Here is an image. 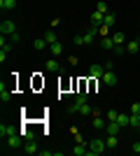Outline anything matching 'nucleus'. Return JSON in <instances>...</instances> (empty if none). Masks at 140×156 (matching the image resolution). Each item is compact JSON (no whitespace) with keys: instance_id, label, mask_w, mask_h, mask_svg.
Segmentation results:
<instances>
[{"instance_id":"1","label":"nucleus","mask_w":140,"mask_h":156,"mask_svg":"<svg viewBox=\"0 0 140 156\" xmlns=\"http://www.w3.org/2000/svg\"><path fill=\"white\" fill-rule=\"evenodd\" d=\"M105 147L107 144L100 140V137H96V140H91L89 142V151H87V156H98V154H103L105 151Z\"/></svg>"},{"instance_id":"2","label":"nucleus","mask_w":140,"mask_h":156,"mask_svg":"<svg viewBox=\"0 0 140 156\" xmlns=\"http://www.w3.org/2000/svg\"><path fill=\"white\" fill-rule=\"evenodd\" d=\"M5 147H7V149H19V147H23V137H21V133H14V135L5 137Z\"/></svg>"},{"instance_id":"3","label":"nucleus","mask_w":140,"mask_h":156,"mask_svg":"<svg viewBox=\"0 0 140 156\" xmlns=\"http://www.w3.org/2000/svg\"><path fill=\"white\" fill-rule=\"evenodd\" d=\"M0 33H2V35H5V37H9V35H14V33H16V23H14V21H2V23H0Z\"/></svg>"},{"instance_id":"4","label":"nucleus","mask_w":140,"mask_h":156,"mask_svg":"<svg viewBox=\"0 0 140 156\" xmlns=\"http://www.w3.org/2000/svg\"><path fill=\"white\" fill-rule=\"evenodd\" d=\"M14 133H19L16 126H12V124H0V137H2V140L9 137V135H14Z\"/></svg>"},{"instance_id":"5","label":"nucleus","mask_w":140,"mask_h":156,"mask_svg":"<svg viewBox=\"0 0 140 156\" xmlns=\"http://www.w3.org/2000/svg\"><path fill=\"white\" fill-rule=\"evenodd\" d=\"M100 79H103L105 86H117V75H114V70H105V75Z\"/></svg>"},{"instance_id":"6","label":"nucleus","mask_w":140,"mask_h":156,"mask_svg":"<svg viewBox=\"0 0 140 156\" xmlns=\"http://www.w3.org/2000/svg\"><path fill=\"white\" fill-rule=\"evenodd\" d=\"M89 75H91L93 79H100L103 75H105V65H96V63H93L91 68H89Z\"/></svg>"},{"instance_id":"7","label":"nucleus","mask_w":140,"mask_h":156,"mask_svg":"<svg viewBox=\"0 0 140 156\" xmlns=\"http://www.w3.org/2000/svg\"><path fill=\"white\" fill-rule=\"evenodd\" d=\"M103 23H105V14H103V12H98V9H96V12L91 14V26L100 28V26H103Z\"/></svg>"},{"instance_id":"8","label":"nucleus","mask_w":140,"mask_h":156,"mask_svg":"<svg viewBox=\"0 0 140 156\" xmlns=\"http://www.w3.org/2000/svg\"><path fill=\"white\" fill-rule=\"evenodd\" d=\"M23 151H26V154H40V147H38L35 140H26V142H23Z\"/></svg>"},{"instance_id":"9","label":"nucleus","mask_w":140,"mask_h":156,"mask_svg":"<svg viewBox=\"0 0 140 156\" xmlns=\"http://www.w3.org/2000/svg\"><path fill=\"white\" fill-rule=\"evenodd\" d=\"M91 126L96 130H105V126H107V121L103 117H100V114H93V121H91Z\"/></svg>"},{"instance_id":"10","label":"nucleus","mask_w":140,"mask_h":156,"mask_svg":"<svg viewBox=\"0 0 140 156\" xmlns=\"http://www.w3.org/2000/svg\"><path fill=\"white\" fill-rule=\"evenodd\" d=\"M119 130H121L119 121H107V126H105V133H107V135H117Z\"/></svg>"},{"instance_id":"11","label":"nucleus","mask_w":140,"mask_h":156,"mask_svg":"<svg viewBox=\"0 0 140 156\" xmlns=\"http://www.w3.org/2000/svg\"><path fill=\"white\" fill-rule=\"evenodd\" d=\"M9 98H12V93H9L7 84H5V82H0V100H2V103H9Z\"/></svg>"},{"instance_id":"12","label":"nucleus","mask_w":140,"mask_h":156,"mask_svg":"<svg viewBox=\"0 0 140 156\" xmlns=\"http://www.w3.org/2000/svg\"><path fill=\"white\" fill-rule=\"evenodd\" d=\"M45 68H47V72H61V75H63V70H61V65H59V61H47V65H45Z\"/></svg>"},{"instance_id":"13","label":"nucleus","mask_w":140,"mask_h":156,"mask_svg":"<svg viewBox=\"0 0 140 156\" xmlns=\"http://www.w3.org/2000/svg\"><path fill=\"white\" fill-rule=\"evenodd\" d=\"M14 7H16V0H0V9L2 12H9Z\"/></svg>"},{"instance_id":"14","label":"nucleus","mask_w":140,"mask_h":156,"mask_svg":"<svg viewBox=\"0 0 140 156\" xmlns=\"http://www.w3.org/2000/svg\"><path fill=\"white\" fill-rule=\"evenodd\" d=\"M33 47L38 49V51H45L49 44H47V40H45V37H38V40H33Z\"/></svg>"},{"instance_id":"15","label":"nucleus","mask_w":140,"mask_h":156,"mask_svg":"<svg viewBox=\"0 0 140 156\" xmlns=\"http://www.w3.org/2000/svg\"><path fill=\"white\" fill-rule=\"evenodd\" d=\"M100 47H103V49H107V51H110V49H114V40H112V35L100 40Z\"/></svg>"},{"instance_id":"16","label":"nucleus","mask_w":140,"mask_h":156,"mask_svg":"<svg viewBox=\"0 0 140 156\" xmlns=\"http://www.w3.org/2000/svg\"><path fill=\"white\" fill-rule=\"evenodd\" d=\"M87 147H84V144H82V142H77V144H75V149H73V154L75 156H87Z\"/></svg>"},{"instance_id":"17","label":"nucleus","mask_w":140,"mask_h":156,"mask_svg":"<svg viewBox=\"0 0 140 156\" xmlns=\"http://www.w3.org/2000/svg\"><path fill=\"white\" fill-rule=\"evenodd\" d=\"M117 121H119V126H121V128L131 126V117H128V114H119V117H117Z\"/></svg>"},{"instance_id":"18","label":"nucleus","mask_w":140,"mask_h":156,"mask_svg":"<svg viewBox=\"0 0 140 156\" xmlns=\"http://www.w3.org/2000/svg\"><path fill=\"white\" fill-rule=\"evenodd\" d=\"M45 40H47V44H54V42H59V37H56V33H54V30H47V33H45Z\"/></svg>"},{"instance_id":"19","label":"nucleus","mask_w":140,"mask_h":156,"mask_svg":"<svg viewBox=\"0 0 140 156\" xmlns=\"http://www.w3.org/2000/svg\"><path fill=\"white\" fill-rule=\"evenodd\" d=\"M49 51H52L54 56H59V54L63 51V44H61V42H54V44H49Z\"/></svg>"},{"instance_id":"20","label":"nucleus","mask_w":140,"mask_h":156,"mask_svg":"<svg viewBox=\"0 0 140 156\" xmlns=\"http://www.w3.org/2000/svg\"><path fill=\"white\" fill-rule=\"evenodd\" d=\"M112 40H114V44H124V40H126V35H124L121 30H117V33L112 35Z\"/></svg>"},{"instance_id":"21","label":"nucleus","mask_w":140,"mask_h":156,"mask_svg":"<svg viewBox=\"0 0 140 156\" xmlns=\"http://www.w3.org/2000/svg\"><path fill=\"white\" fill-rule=\"evenodd\" d=\"M114 21H117V16H114L112 12H107V14H105V23H103V26H110V28H112Z\"/></svg>"},{"instance_id":"22","label":"nucleus","mask_w":140,"mask_h":156,"mask_svg":"<svg viewBox=\"0 0 140 156\" xmlns=\"http://www.w3.org/2000/svg\"><path fill=\"white\" fill-rule=\"evenodd\" d=\"M138 49H140V42H138V40H133V42H128V44H126V51H131V54H135Z\"/></svg>"},{"instance_id":"23","label":"nucleus","mask_w":140,"mask_h":156,"mask_svg":"<svg viewBox=\"0 0 140 156\" xmlns=\"http://www.w3.org/2000/svg\"><path fill=\"white\" fill-rule=\"evenodd\" d=\"M80 114H84V117H87V114H93V107L89 103H84V105H80Z\"/></svg>"},{"instance_id":"24","label":"nucleus","mask_w":140,"mask_h":156,"mask_svg":"<svg viewBox=\"0 0 140 156\" xmlns=\"http://www.w3.org/2000/svg\"><path fill=\"white\" fill-rule=\"evenodd\" d=\"M105 144H107V149H114V147H117V135H107Z\"/></svg>"},{"instance_id":"25","label":"nucleus","mask_w":140,"mask_h":156,"mask_svg":"<svg viewBox=\"0 0 140 156\" xmlns=\"http://www.w3.org/2000/svg\"><path fill=\"white\" fill-rule=\"evenodd\" d=\"M19 133H21L23 140H35V133H33V130H19Z\"/></svg>"},{"instance_id":"26","label":"nucleus","mask_w":140,"mask_h":156,"mask_svg":"<svg viewBox=\"0 0 140 156\" xmlns=\"http://www.w3.org/2000/svg\"><path fill=\"white\" fill-rule=\"evenodd\" d=\"M117 117H119L117 110H107V121H117Z\"/></svg>"},{"instance_id":"27","label":"nucleus","mask_w":140,"mask_h":156,"mask_svg":"<svg viewBox=\"0 0 140 156\" xmlns=\"http://www.w3.org/2000/svg\"><path fill=\"white\" fill-rule=\"evenodd\" d=\"M121 54H126V47L124 44H114V56H121Z\"/></svg>"},{"instance_id":"28","label":"nucleus","mask_w":140,"mask_h":156,"mask_svg":"<svg viewBox=\"0 0 140 156\" xmlns=\"http://www.w3.org/2000/svg\"><path fill=\"white\" fill-rule=\"evenodd\" d=\"M73 44H77V47L87 44V40H84V35H77V37H73Z\"/></svg>"},{"instance_id":"29","label":"nucleus","mask_w":140,"mask_h":156,"mask_svg":"<svg viewBox=\"0 0 140 156\" xmlns=\"http://www.w3.org/2000/svg\"><path fill=\"white\" fill-rule=\"evenodd\" d=\"M131 126H133V128L140 126V114H131Z\"/></svg>"},{"instance_id":"30","label":"nucleus","mask_w":140,"mask_h":156,"mask_svg":"<svg viewBox=\"0 0 140 156\" xmlns=\"http://www.w3.org/2000/svg\"><path fill=\"white\" fill-rule=\"evenodd\" d=\"M75 103H77V105H84V103H87V93H77Z\"/></svg>"},{"instance_id":"31","label":"nucleus","mask_w":140,"mask_h":156,"mask_svg":"<svg viewBox=\"0 0 140 156\" xmlns=\"http://www.w3.org/2000/svg\"><path fill=\"white\" fill-rule=\"evenodd\" d=\"M96 9H98V12H103V14H107V5L103 2V0L98 2V7H96Z\"/></svg>"},{"instance_id":"32","label":"nucleus","mask_w":140,"mask_h":156,"mask_svg":"<svg viewBox=\"0 0 140 156\" xmlns=\"http://www.w3.org/2000/svg\"><path fill=\"white\" fill-rule=\"evenodd\" d=\"M131 112H133V114H140V103H133V105H131Z\"/></svg>"},{"instance_id":"33","label":"nucleus","mask_w":140,"mask_h":156,"mask_svg":"<svg viewBox=\"0 0 140 156\" xmlns=\"http://www.w3.org/2000/svg\"><path fill=\"white\" fill-rule=\"evenodd\" d=\"M98 33H103V35H107V33H110V26H100V28H98Z\"/></svg>"},{"instance_id":"34","label":"nucleus","mask_w":140,"mask_h":156,"mask_svg":"<svg viewBox=\"0 0 140 156\" xmlns=\"http://www.w3.org/2000/svg\"><path fill=\"white\" fill-rule=\"evenodd\" d=\"M40 156H54V151H49V149H40Z\"/></svg>"},{"instance_id":"35","label":"nucleus","mask_w":140,"mask_h":156,"mask_svg":"<svg viewBox=\"0 0 140 156\" xmlns=\"http://www.w3.org/2000/svg\"><path fill=\"white\" fill-rule=\"evenodd\" d=\"M9 40H12V42H19L21 35H19V33H14V35H9Z\"/></svg>"},{"instance_id":"36","label":"nucleus","mask_w":140,"mask_h":156,"mask_svg":"<svg viewBox=\"0 0 140 156\" xmlns=\"http://www.w3.org/2000/svg\"><path fill=\"white\" fill-rule=\"evenodd\" d=\"M133 151H135V154H140V142H135V144H133Z\"/></svg>"},{"instance_id":"37","label":"nucleus","mask_w":140,"mask_h":156,"mask_svg":"<svg viewBox=\"0 0 140 156\" xmlns=\"http://www.w3.org/2000/svg\"><path fill=\"white\" fill-rule=\"evenodd\" d=\"M135 130H138V133H140V126H138V128H135Z\"/></svg>"}]
</instances>
